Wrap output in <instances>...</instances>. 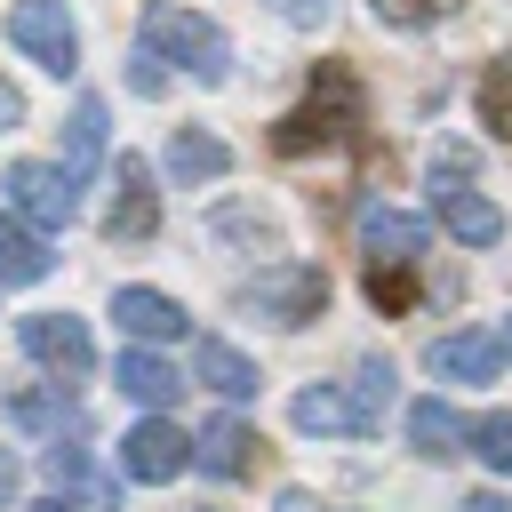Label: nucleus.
I'll use <instances>...</instances> for the list:
<instances>
[{"label":"nucleus","mask_w":512,"mask_h":512,"mask_svg":"<svg viewBox=\"0 0 512 512\" xmlns=\"http://www.w3.org/2000/svg\"><path fill=\"white\" fill-rule=\"evenodd\" d=\"M16 344L40 360V368H56L64 384H80L88 368H96V344H88V320H72V312H32V320H16Z\"/></svg>","instance_id":"nucleus-7"},{"label":"nucleus","mask_w":512,"mask_h":512,"mask_svg":"<svg viewBox=\"0 0 512 512\" xmlns=\"http://www.w3.org/2000/svg\"><path fill=\"white\" fill-rule=\"evenodd\" d=\"M248 312H264L272 328H312V320L328 312V272L288 256V264H272V272L248 280Z\"/></svg>","instance_id":"nucleus-4"},{"label":"nucleus","mask_w":512,"mask_h":512,"mask_svg":"<svg viewBox=\"0 0 512 512\" xmlns=\"http://www.w3.org/2000/svg\"><path fill=\"white\" fill-rule=\"evenodd\" d=\"M192 376H200L208 392H224V400H248V392H256V360H248L240 344H224V336H200V344H192Z\"/></svg>","instance_id":"nucleus-18"},{"label":"nucleus","mask_w":512,"mask_h":512,"mask_svg":"<svg viewBox=\"0 0 512 512\" xmlns=\"http://www.w3.org/2000/svg\"><path fill=\"white\" fill-rule=\"evenodd\" d=\"M128 88H136V96H168V64H160L152 48H136V56H128Z\"/></svg>","instance_id":"nucleus-27"},{"label":"nucleus","mask_w":512,"mask_h":512,"mask_svg":"<svg viewBox=\"0 0 512 512\" xmlns=\"http://www.w3.org/2000/svg\"><path fill=\"white\" fill-rule=\"evenodd\" d=\"M16 488H24V472H16V456L0 448V504H16Z\"/></svg>","instance_id":"nucleus-30"},{"label":"nucleus","mask_w":512,"mask_h":512,"mask_svg":"<svg viewBox=\"0 0 512 512\" xmlns=\"http://www.w3.org/2000/svg\"><path fill=\"white\" fill-rule=\"evenodd\" d=\"M504 352H512V328H504Z\"/></svg>","instance_id":"nucleus-33"},{"label":"nucleus","mask_w":512,"mask_h":512,"mask_svg":"<svg viewBox=\"0 0 512 512\" xmlns=\"http://www.w3.org/2000/svg\"><path fill=\"white\" fill-rule=\"evenodd\" d=\"M472 456H480L488 472H504V480H512V408L472 416Z\"/></svg>","instance_id":"nucleus-21"},{"label":"nucleus","mask_w":512,"mask_h":512,"mask_svg":"<svg viewBox=\"0 0 512 512\" xmlns=\"http://www.w3.org/2000/svg\"><path fill=\"white\" fill-rule=\"evenodd\" d=\"M0 192H8V208H16L24 224H40V232H56V224L80 216V176H72V168H48V160H16V168L0 176Z\"/></svg>","instance_id":"nucleus-5"},{"label":"nucleus","mask_w":512,"mask_h":512,"mask_svg":"<svg viewBox=\"0 0 512 512\" xmlns=\"http://www.w3.org/2000/svg\"><path fill=\"white\" fill-rule=\"evenodd\" d=\"M408 448H416L424 464H448V456H464V448H472V424L432 392V400H416V408H408Z\"/></svg>","instance_id":"nucleus-16"},{"label":"nucleus","mask_w":512,"mask_h":512,"mask_svg":"<svg viewBox=\"0 0 512 512\" xmlns=\"http://www.w3.org/2000/svg\"><path fill=\"white\" fill-rule=\"evenodd\" d=\"M392 384H400V376H392V360H376V352H368V360H352V400H360V416H368V432H384V408H392Z\"/></svg>","instance_id":"nucleus-20"},{"label":"nucleus","mask_w":512,"mask_h":512,"mask_svg":"<svg viewBox=\"0 0 512 512\" xmlns=\"http://www.w3.org/2000/svg\"><path fill=\"white\" fill-rule=\"evenodd\" d=\"M32 512H80V504H72V496H40Z\"/></svg>","instance_id":"nucleus-31"},{"label":"nucleus","mask_w":512,"mask_h":512,"mask_svg":"<svg viewBox=\"0 0 512 512\" xmlns=\"http://www.w3.org/2000/svg\"><path fill=\"white\" fill-rule=\"evenodd\" d=\"M360 128H368V96H360L352 64H320V72H312V88H304V104L272 120V152H280V160L336 152V144H352Z\"/></svg>","instance_id":"nucleus-1"},{"label":"nucleus","mask_w":512,"mask_h":512,"mask_svg":"<svg viewBox=\"0 0 512 512\" xmlns=\"http://www.w3.org/2000/svg\"><path fill=\"white\" fill-rule=\"evenodd\" d=\"M152 224H160V192H152V168L128 152V160L112 168V208H104V232H112V240H152Z\"/></svg>","instance_id":"nucleus-10"},{"label":"nucleus","mask_w":512,"mask_h":512,"mask_svg":"<svg viewBox=\"0 0 512 512\" xmlns=\"http://www.w3.org/2000/svg\"><path fill=\"white\" fill-rule=\"evenodd\" d=\"M368 296H376L384 312H408V304H416V272H368Z\"/></svg>","instance_id":"nucleus-26"},{"label":"nucleus","mask_w":512,"mask_h":512,"mask_svg":"<svg viewBox=\"0 0 512 512\" xmlns=\"http://www.w3.org/2000/svg\"><path fill=\"white\" fill-rule=\"evenodd\" d=\"M8 128H24V96L0 80V136H8Z\"/></svg>","instance_id":"nucleus-29"},{"label":"nucleus","mask_w":512,"mask_h":512,"mask_svg":"<svg viewBox=\"0 0 512 512\" xmlns=\"http://www.w3.org/2000/svg\"><path fill=\"white\" fill-rule=\"evenodd\" d=\"M424 216H408V208H360V256H368V272H416L424 264Z\"/></svg>","instance_id":"nucleus-8"},{"label":"nucleus","mask_w":512,"mask_h":512,"mask_svg":"<svg viewBox=\"0 0 512 512\" xmlns=\"http://www.w3.org/2000/svg\"><path fill=\"white\" fill-rule=\"evenodd\" d=\"M112 376H120V392H128L136 408H152V416H160V408H168V400L184 392V376H176V368H168V360H160L152 344H128Z\"/></svg>","instance_id":"nucleus-17"},{"label":"nucleus","mask_w":512,"mask_h":512,"mask_svg":"<svg viewBox=\"0 0 512 512\" xmlns=\"http://www.w3.org/2000/svg\"><path fill=\"white\" fill-rule=\"evenodd\" d=\"M480 128L488 136H512V56H496L488 80H480Z\"/></svg>","instance_id":"nucleus-23"},{"label":"nucleus","mask_w":512,"mask_h":512,"mask_svg":"<svg viewBox=\"0 0 512 512\" xmlns=\"http://www.w3.org/2000/svg\"><path fill=\"white\" fill-rule=\"evenodd\" d=\"M264 8H272V16H288V24H304V32H312V24H328V0H264Z\"/></svg>","instance_id":"nucleus-28"},{"label":"nucleus","mask_w":512,"mask_h":512,"mask_svg":"<svg viewBox=\"0 0 512 512\" xmlns=\"http://www.w3.org/2000/svg\"><path fill=\"white\" fill-rule=\"evenodd\" d=\"M496 368H504V336H488V328H456V336L432 344L440 384H496Z\"/></svg>","instance_id":"nucleus-14"},{"label":"nucleus","mask_w":512,"mask_h":512,"mask_svg":"<svg viewBox=\"0 0 512 512\" xmlns=\"http://www.w3.org/2000/svg\"><path fill=\"white\" fill-rule=\"evenodd\" d=\"M288 416H296V432H320V440H368V416H360L352 384H304L288 400Z\"/></svg>","instance_id":"nucleus-12"},{"label":"nucleus","mask_w":512,"mask_h":512,"mask_svg":"<svg viewBox=\"0 0 512 512\" xmlns=\"http://www.w3.org/2000/svg\"><path fill=\"white\" fill-rule=\"evenodd\" d=\"M256 456H264V440H256V424H240V416H216V424H200V440H192V464H200L208 480H248Z\"/></svg>","instance_id":"nucleus-13"},{"label":"nucleus","mask_w":512,"mask_h":512,"mask_svg":"<svg viewBox=\"0 0 512 512\" xmlns=\"http://www.w3.org/2000/svg\"><path fill=\"white\" fill-rule=\"evenodd\" d=\"M216 232H224V240H264V248H272V216H264V208H216Z\"/></svg>","instance_id":"nucleus-25"},{"label":"nucleus","mask_w":512,"mask_h":512,"mask_svg":"<svg viewBox=\"0 0 512 512\" xmlns=\"http://www.w3.org/2000/svg\"><path fill=\"white\" fill-rule=\"evenodd\" d=\"M184 464H192V440H184L168 416L128 424V440H120V472H128V480H152V488H160V480H176Z\"/></svg>","instance_id":"nucleus-9"},{"label":"nucleus","mask_w":512,"mask_h":512,"mask_svg":"<svg viewBox=\"0 0 512 512\" xmlns=\"http://www.w3.org/2000/svg\"><path fill=\"white\" fill-rule=\"evenodd\" d=\"M168 168H176L184 184H208V176L232 168V152H224V136H208V128H176V136H168Z\"/></svg>","instance_id":"nucleus-19"},{"label":"nucleus","mask_w":512,"mask_h":512,"mask_svg":"<svg viewBox=\"0 0 512 512\" xmlns=\"http://www.w3.org/2000/svg\"><path fill=\"white\" fill-rule=\"evenodd\" d=\"M432 216H440L448 240H464V248H496V240H504V208L472 184V144L432 152Z\"/></svg>","instance_id":"nucleus-2"},{"label":"nucleus","mask_w":512,"mask_h":512,"mask_svg":"<svg viewBox=\"0 0 512 512\" xmlns=\"http://www.w3.org/2000/svg\"><path fill=\"white\" fill-rule=\"evenodd\" d=\"M48 272H56L48 232L24 224L16 208H0V288H32V280H48Z\"/></svg>","instance_id":"nucleus-15"},{"label":"nucleus","mask_w":512,"mask_h":512,"mask_svg":"<svg viewBox=\"0 0 512 512\" xmlns=\"http://www.w3.org/2000/svg\"><path fill=\"white\" fill-rule=\"evenodd\" d=\"M464 512H512V504H504V496H472Z\"/></svg>","instance_id":"nucleus-32"},{"label":"nucleus","mask_w":512,"mask_h":512,"mask_svg":"<svg viewBox=\"0 0 512 512\" xmlns=\"http://www.w3.org/2000/svg\"><path fill=\"white\" fill-rule=\"evenodd\" d=\"M112 320H120L128 344H176V336H192V312L176 296H160V288H120L112 296Z\"/></svg>","instance_id":"nucleus-11"},{"label":"nucleus","mask_w":512,"mask_h":512,"mask_svg":"<svg viewBox=\"0 0 512 512\" xmlns=\"http://www.w3.org/2000/svg\"><path fill=\"white\" fill-rule=\"evenodd\" d=\"M144 48H152L160 64H184V72L208 80V88L232 72V40H224L208 16L176 8V0H152V8H144Z\"/></svg>","instance_id":"nucleus-3"},{"label":"nucleus","mask_w":512,"mask_h":512,"mask_svg":"<svg viewBox=\"0 0 512 512\" xmlns=\"http://www.w3.org/2000/svg\"><path fill=\"white\" fill-rule=\"evenodd\" d=\"M104 160V96H80L72 104V176Z\"/></svg>","instance_id":"nucleus-22"},{"label":"nucleus","mask_w":512,"mask_h":512,"mask_svg":"<svg viewBox=\"0 0 512 512\" xmlns=\"http://www.w3.org/2000/svg\"><path fill=\"white\" fill-rule=\"evenodd\" d=\"M8 40H16L40 72H56V80L80 64V24H72L64 0H16V8H8Z\"/></svg>","instance_id":"nucleus-6"},{"label":"nucleus","mask_w":512,"mask_h":512,"mask_svg":"<svg viewBox=\"0 0 512 512\" xmlns=\"http://www.w3.org/2000/svg\"><path fill=\"white\" fill-rule=\"evenodd\" d=\"M368 8H376V24H392V32H424V24L456 16L464 0H368Z\"/></svg>","instance_id":"nucleus-24"}]
</instances>
